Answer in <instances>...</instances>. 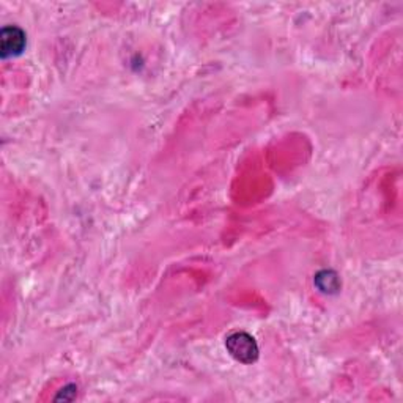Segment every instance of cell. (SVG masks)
Listing matches in <instances>:
<instances>
[{
	"mask_svg": "<svg viewBox=\"0 0 403 403\" xmlns=\"http://www.w3.org/2000/svg\"><path fill=\"white\" fill-rule=\"evenodd\" d=\"M328 278L329 279H326V271H321L320 274H317V278H315V280H317V284H318L321 292H328V293L335 292L339 288L337 276H335L333 271H329Z\"/></svg>",
	"mask_w": 403,
	"mask_h": 403,
	"instance_id": "cell-3",
	"label": "cell"
},
{
	"mask_svg": "<svg viewBox=\"0 0 403 403\" xmlns=\"http://www.w3.org/2000/svg\"><path fill=\"white\" fill-rule=\"evenodd\" d=\"M2 56H18L21 54L25 46V35L24 32L16 25L4 27L2 29Z\"/></svg>",
	"mask_w": 403,
	"mask_h": 403,
	"instance_id": "cell-2",
	"label": "cell"
},
{
	"mask_svg": "<svg viewBox=\"0 0 403 403\" xmlns=\"http://www.w3.org/2000/svg\"><path fill=\"white\" fill-rule=\"evenodd\" d=\"M225 347L235 359L243 364H252L259 358L257 342L247 333H233L227 337Z\"/></svg>",
	"mask_w": 403,
	"mask_h": 403,
	"instance_id": "cell-1",
	"label": "cell"
}]
</instances>
